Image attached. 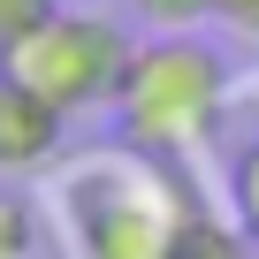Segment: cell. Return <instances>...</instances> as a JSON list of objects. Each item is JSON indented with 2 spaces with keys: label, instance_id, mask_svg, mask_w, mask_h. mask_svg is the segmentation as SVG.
Wrapping results in <instances>:
<instances>
[{
  "label": "cell",
  "instance_id": "1",
  "mask_svg": "<svg viewBox=\"0 0 259 259\" xmlns=\"http://www.w3.org/2000/svg\"><path fill=\"white\" fill-rule=\"evenodd\" d=\"M206 229L183 160L145 145H92L54 183V236L69 259H176Z\"/></svg>",
  "mask_w": 259,
  "mask_h": 259
},
{
  "label": "cell",
  "instance_id": "2",
  "mask_svg": "<svg viewBox=\"0 0 259 259\" xmlns=\"http://www.w3.org/2000/svg\"><path fill=\"white\" fill-rule=\"evenodd\" d=\"M221 114H229V61L198 31H153L145 46H130L114 92V122L130 145L160 160H191L198 145L221 138Z\"/></svg>",
  "mask_w": 259,
  "mask_h": 259
},
{
  "label": "cell",
  "instance_id": "3",
  "mask_svg": "<svg viewBox=\"0 0 259 259\" xmlns=\"http://www.w3.org/2000/svg\"><path fill=\"white\" fill-rule=\"evenodd\" d=\"M122 69H130V38H122L107 16H76V8H54L23 46L0 54V76L31 84V92H38V99H54L61 114L114 107Z\"/></svg>",
  "mask_w": 259,
  "mask_h": 259
},
{
  "label": "cell",
  "instance_id": "4",
  "mask_svg": "<svg viewBox=\"0 0 259 259\" xmlns=\"http://www.w3.org/2000/svg\"><path fill=\"white\" fill-rule=\"evenodd\" d=\"M69 145V114L31 84L0 76V176H46Z\"/></svg>",
  "mask_w": 259,
  "mask_h": 259
},
{
  "label": "cell",
  "instance_id": "5",
  "mask_svg": "<svg viewBox=\"0 0 259 259\" xmlns=\"http://www.w3.org/2000/svg\"><path fill=\"white\" fill-rule=\"evenodd\" d=\"M229 206H236V229L259 244V138H244L229 160Z\"/></svg>",
  "mask_w": 259,
  "mask_h": 259
},
{
  "label": "cell",
  "instance_id": "6",
  "mask_svg": "<svg viewBox=\"0 0 259 259\" xmlns=\"http://www.w3.org/2000/svg\"><path fill=\"white\" fill-rule=\"evenodd\" d=\"M38 251V221L16 191H0V259H31Z\"/></svg>",
  "mask_w": 259,
  "mask_h": 259
},
{
  "label": "cell",
  "instance_id": "7",
  "mask_svg": "<svg viewBox=\"0 0 259 259\" xmlns=\"http://www.w3.org/2000/svg\"><path fill=\"white\" fill-rule=\"evenodd\" d=\"M153 31H198V23H213V0H130Z\"/></svg>",
  "mask_w": 259,
  "mask_h": 259
},
{
  "label": "cell",
  "instance_id": "8",
  "mask_svg": "<svg viewBox=\"0 0 259 259\" xmlns=\"http://www.w3.org/2000/svg\"><path fill=\"white\" fill-rule=\"evenodd\" d=\"M46 16H54V0H0V54H8V46H23Z\"/></svg>",
  "mask_w": 259,
  "mask_h": 259
},
{
  "label": "cell",
  "instance_id": "9",
  "mask_svg": "<svg viewBox=\"0 0 259 259\" xmlns=\"http://www.w3.org/2000/svg\"><path fill=\"white\" fill-rule=\"evenodd\" d=\"M213 23L244 46H259V0H213Z\"/></svg>",
  "mask_w": 259,
  "mask_h": 259
},
{
  "label": "cell",
  "instance_id": "10",
  "mask_svg": "<svg viewBox=\"0 0 259 259\" xmlns=\"http://www.w3.org/2000/svg\"><path fill=\"white\" fill-rule=\"evenodd\" d=\"M176 259H244V244H236L229 229H213V221H206V229H198V236H191Z\"/></svg>",
  "mask_w": 259,
  "mask_h": 259
}]
</instances>
